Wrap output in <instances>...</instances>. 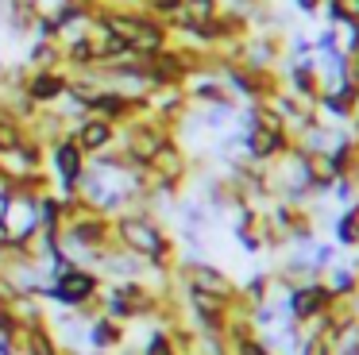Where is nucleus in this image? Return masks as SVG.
<instances>
[{
    "label": "nucleus",
    "instance_id": "11",
    "mask_svg": "<svg viewBox=\"0 0 359 355\" xmlns=\"http://www.w3.org/2000/svg\"><path fill=\"white\" fill-rule=\"evenodd\" d=\"M282 89H286L290 97H297L302 105L317 108V97H320V69H317V54H313V58L286 62V66H282Z\"/></svg>",
    "mask_w": 359,
    "mask_h": 355
},
{
    "label": "nucleus",
    "instance_id": "5",
    "mask_svg": "<svg viewBox=\"0 0 359 355\" xmlns=\"http://www.w3.org/2000/svg\"><path fill=\"white\" fill-rule=\"evenodd\" d=\"M220 77L228 81V89L236 93V100H248V105H263L274 93L282 89V74L278 69H263V66H248V62H232V66L220 69Z\"/></svg>",
    "mask_w": 359,
    "mask_h": 355
},
{
    "label": "nucleus",
    "instance_id": "7",
    "mask_svg": "<svg viewBox=\"0 0 359 355\" xmlns=\"http://www.w3.org/2000/svg\"><path fill=\"white\" fill-rule=\"evenodd\" d=\"M86 166H89V159L70 139V131H66L58 143L47 147V174H50V182H55V193H62V197H78V182H81V174H86Z\"/></svg>",
    "mask_w": 359,
    "mask_h": 355
},
{
    "label": "nucleus",
    "instance_id": "19",
    "mask_svg": "<svg viewBox=\"0 0 359 355\" xmlns=\"http://www.w3.org/2000/svg\"><path fill=\"white\" fill-rule=\"evenodd\" d=\"M320 278L336 293V301H359V270H351L348 262H332Z\"/></svg>",
    "mask_w": 359,
    "mask_h": 355
},
{
    "label": "nucleus",
    "instance_id": "13",
    "mask_svg": "<svg viewBox=\"0 0 359 355\" xmlns=\"http://www.w3.org/2000/svg\"><path fill=\"white\" fill-rule=\"evenodd\" d=\"M128 344V324L112 321V316L97 313L93 321L86 324V351H116V347Z\"/></svg>",
    "mask_w": 359,
    "mask_h": 355
},
{
    "label": "nucleus",
    "instance_id": "26",
    "mask_svg": "<svg viewBox=\"0 0 359 355\" xmlns=\"http://www.w3.org/2000/svg\"><path fill=\"white\" fill-rule=\"evenodd\" d=\"M143 8H147L151 15H158V20L170 23L174 15H178L182 8H186V0H143Z\"/></svg>",
    "mask_w": 359,
    "mask_h": 355
},
{
    "label": "nucleus",
    "instance_id": "25",
    "mask_svg": "<svg viewBox=\"0 0 359 355\" xmlns=\"http://www.w3.org/2000/svg\"><path fill=\"white\" fill-rule=\"evenodd\" d=\"M328 197H332L340 208H344V205H351V201L359 197V185H355V178H336V185L328 189Z\"/></svg>",
    "mask_w": 359,
    "mask_h": 355
},
{
    "label": "nucleus",
    "instance_id": "18",
    "mask_svg": "<svg viewBox=\"0 0 359 355\" xmlns=\"http://www.w3.org/2000/svg\"><path fill=\"white\" fill-rule=\"evenodd\" d=\"M66 54H62V43L58 39H32L27 43V69H66L62 66Z\"/></svg>",
    "mask_w": 359,
    "mask_h": 355
},
{
    "label": "nucleus",
    "instance_id": "2",
    "mask_svg": "<svg viewBox=\"0 0 359 355\" xmlns=\"http://www.w3.org/2000/svg\"><path fill=\"white\" fill-rule=\"evenodd\" d=\"M101 286H104V278L97 274L93 267L70 262L66 270H55V274H50L47 290H43V301H47V305H58V309H74V313H81V321H93V316L101 313V305H97Z\"/></svg>",
    "mask_w": 359,
    "mask_h": 355
},
{
    "label": "nucleus",
    "instance_id": "27",
    "mask_svg": "<svg viewBox=\"0 0 359 355\" xmlns=\"http://www.w3.org/2000/svg\"><path fill=\"white\" fill-rule=\"evenodd\" d=\"M320 4H325V0H294V12L313 20V15H320Z\"/></svg>",
    "mask_w": 359,
    "mask_h": 355
},
{
    "label": "nucleus",
    "instance_id": "21",
    "mask_svg": "<svg viewBox=\"0 0 359 355\" xmlns=\"http://www.w3.org/2000/svg\"><path fill=\"white\" fill-rule=\"evenodd\" d=\"M24 135H27V123H20L12 112H4V108H0V154L12 151L16 143H24Z\"/></svg>",
    "mask_w": 359,
    "mask_h": 355
},
{
    "label": "nucleus",
    "instance_id": "23",
    "mask_svg": "<svg viewBox=\"0 0 359 355\" xmlns=\"http://www.w3.org/2000/svg\"><path fill=\"white\" fill-rule=\"evenodd\" d=\"M340 51V27H320L317 35H313V54H317V58H325V54H336Z\"/></svg>",
    "mask_w": 359,
    "mask_h": 355
},
{
    "label": "nucleus",
    "instance_id": "6",
    "mask_svg": "<svg viewBox=\"0 0 359 355\" xmlns=\"http://www.w3.org/2000/svg\"><path fill=\"white\" fill-rule=\"evenodd\" d=\"M336 309V293L328 290L325 278H309V282L286 290V321L294 324H317L320 316H328Z\"/></svg>",
    "mask_w": 359,
    "mask_h": 355
},
{
    "label": "nucleus",
    "instance_id": "16",
    "mask_svg": "<svg viewBox=\"0 0 359 355\" xmlns=\"http://www.w3.org/2000/svg\"><path fill=\"white\" fill-rule=\"evenodd\" d=\"M20 355H62L50 321L43 324H20Z\"/></svg>",
    "mask_w": 359,
    "mask_h": 355
},
{
    "label": "nucleus",
    "instance_id": "10",
    "mask_svg": "<svg viewBox=\"0 0 359 355\" xmlns=\"http://www.w3.org/2000/svg\"><path fill=\"white\" fill-rule=\"evenodd\" d=\"M116 135H120L116 123L101 120V116H89V112H81L78 120L70 123V139L81 147L86 159H97V154H104L109 147H116Z\"/></svg>",
    "mask_w": 359,
    "mask_h": 355
},
{
    "label": "nucleus",
    "instance_id": "9",
    "mask_svg": "<svg viewBox=\"0 0 359 355\" xmlns=\"http://www.w3.org/2000/svg\"><path fill=\"white\" fill-rule=\"evenodd\" d=\"M35 170H47V147L35 143L32 135H24V143H16L12 151L0 154V178L8 185H20L24 178H32Z\"/></svg>",
    "mask_w": 359,
    "mask_h": 355
},
{
    "label": "nucleus",
    "instance_id": "12",
    "mask_svg": "<svg viewBox=\"0 0 359 355\" xmlns=\"http://www.w3.org/2000/svg\"><path fill=\"white\" fill-rule=\"evenodd\" d=\"M186 97H189V105H197V108H224V112H240V100H236V93L228 89V81L220 74L194 77V81L186 85Z\"/></svg>",
    "mask_w": 359,
    "mask_h": 355
},
{
    "label": "nucleus",
    "instance_id": "4",
    "mask_svg": "<svg viewBox=\"0 0 359 355\" xmlns=\"http://www.w3.org/2000/svg\"><path fill=\"white\" fill-rule=\"evenodd\" d=\"M174 282L186 286V290H201V293H212V297H224V301L240 297V282H236L224 267H217V262H209V259L178 255V262H174Z\"/></svg>",
    "mask_w": 359,
    "mask_h": 355
},
{
    "label": "nucleus",
    "instance_id": "20",
    "mask_svg": "<svg viewBox=\"0 0 359 355\" xmlns=\"http://www.w3.org/2000/svg\"><path fill=\"white\" fill-rule=\"evenodd\" d=\"M0 355H20V321L8 313V305L0 309Z\"/></svg>",
    "mask_w": 359,
    "mask_h": 355
},
{
    "label": "nucleus",
    "instance_id": "24",
    "mask_svg": "<svg viewBox=\"0 0 359 355\" xmlns=\"http://www.w3.org/2000/svg\"><path fill=\"white\" fill-rule=\"evenodd\" d=\"M140 355H178V351H174V344H170V336H166V328H155L147 340H143Z\"/></svg>",
    "mask_w": 359,
    "mask_h": 355
},
{
    "label": "nucleus",
    "instance_id": "15",
    "mask_svg": "<svg viewBox=\"0 0 359 355\" xmlns=\"http://www.w3.org/2000/svg\"><path fill=\"white\" fill-rule=\"evenodd\" d=\"M39 15H43L39 0H4V27H8L16 39H32Z\"/></svg>",
    "mask_w": 359,
    "mask_h": 355
},
{
    "label": "nucleus",
    "instance_id": "3",
    "mask_svg": "<svg viewBox=\"0 0 359 355\" xmlns=\"http://www.w3.org/2000/svg\"><path fill=\"white\" fill-rule=\"evenodd\" d=\"M174 135H178V131H174L170 123H163L158 116H140V120L120 128L116 147L132 159V166H151V159H155Z\"/></svg>",
    "mask_w": 359,
    "mask_h": 355
},
{
    "label": "nucleus",
    "instance_id": "8",
    "mask_svg": "<svg viewBox=\"0 0 359 355\" xmlns=\"http://www.w3.org/2000/svg\"><path fill=\"white\" fill-rule=\"evenodd\" d=\"M20 89L35 108H55L70 93V69H27Z\"/></svg>",
    "mask_w": 359,
    "mask_h": 355
},
{
    "label": "nucleus",
    "instance_id": "17",
    "mask_svg": "<svg viewBox=\"0 0 359 355\" xmlns=\"http://www.w3.org/2000/svg\"><path fill=\"white\" fill-rule=\"evenodd\" d=\"M332 243L344 247V251H355L359 247V197L332 216Z\"/></svg>",
    "mask_w": 359,
    "mask_h": 355
},
{
    "label": "nucleus",
    "instance_id": "22",
    "mask_svg": "<svg viewBox=\"0 0 359 355\" xmlns=\"http://www.w3.org/2000/svg\"><path fill=\"white\" fill-rule=\"evenodd\" d=\"M228 355H278L263 336H243V340H228Z\"/></svg>",
    "mask_w": 359,
    "mask_h": 355
},
{
    "label": "nucleus",
    "instance_id": "1",
    "mask_svg": "<svg viewBox=\"0 0 359 355\" xmlns=\"http://www.w3.org/2000/svg\"><path fill=\"white\" fill-rule=\"evenodd\" d=\"M112 228H116V243L124 251L147 259L155 270L174 274V262H178V239L166 232V224L158 220L151 208H128V213L112 216Z\"/></svg>",
    "mask_w": 359,
    "mask_h": 355
},
{
    "label": "nucleus",
    "instance_id": "14",
    "mask_svg": "<svg viewBox=\"0 0 359 355\" xmlns=\"http://www.w3.org/2000/svg\"><path fill=\"white\" fill-rule=\"evenodd\" d=\"M355 105H359V89H351V85H336V89H325L317 97V116L328 120V123H351Z\"/></svg>",
    "mask_w": 359,
    "mask_h": 355
}]
</instances>
